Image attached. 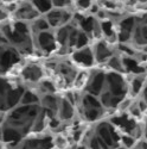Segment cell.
Wrapping results in <instances>:
<instances>
[{
  "instance_id": "20",
  "label": "cell",
  "mask_w": 147,
  "mask_h": 149,
  "mask_svg": "<svg viewBox=\"0 0 147 149\" xmlns=\"http://www.w3.org/2000/svg\"><path fill=\"white\" fill-rule=\"evenodd\" d=\"M54 143L58 149H65L68 147V140L63 135H57V137L55 139Z\"/></svg>"
},
{
  "instance_id": "4",
  "label": "cell",
  "mask_w": 147,
  "mask_h": 149,
  "mask_svg": "<svg viewBox=\"0 0 147 149\" xmlns=\"http://www.w3.org/2000/svg\"><path fill=\"white\" fill-rule=\"evenodd\" d=\"M91 48L94 52V57H95L96 65H102V63L107 65L108 61L115 55L114 48L106 40L95 42L94 47H91Z\"/></svg>"
},
{
  "instance_id": "22",
  "label": "cell",
  "mask_w": 147,
  "mask_h": 149,
  "mask_svg": "<svg viewBox=\"0 0 147 149\" xmlns=\"http://www.w3.org/2000/svg\"><path fill=\"white\" fill-rule=\"evenodd\" d=\"M140 98H142L147 103V85L145 86V88H144V91H142V93H141V97Z\"/></svg>"
},
{
  "instance_id": "14",
  "label": "cell",
  "mask_w": 147,
  "mask_h": 149,
  "mask_svg": "<svg viewBox=\"0 0 147 149\" xmlns=\"http://www.w3.org/2000/svg\"><path fill=\"white\" fill-rule=\"evenodd\" d=\"M31 31L33 35H37L39 32H44V31H49L51 30V26L49 25V23L46 20L45 17H39L38 19H36L34 22L31 23Z\"/></svg>"
},
{
  "instance_id": "8",
  "label": "cell",
  "mask_w": 147,
  "mask_h": 149,
  "mask_svg": "<svg viewBox=\"0 0 147 149\" xmlns=\"http://www.w3.org/2000/svg\"><path fill=\"white\" fill-rule=\"evenodd\" d=\"M16 17L18 20L21 22H34L36 19H38L41 17V15L37 12V10L34 8V6L31 3H21L18 5V8L16 11Z\"/></svg>"
},
{
  "instance_id": "18",
  "label": "cell",
  "mask_w": 147,
  "mask_h": 149,
  "mask_svg": "<svg viewBox=\"0 0 147 149\" xmlns=\"http://www.w3.org/2000/svg\"><path fill=\"white\" fill-rule=\"evenodd\" d=\"M89 42H90V37L89 35H87L85 32L80 30L78 33V38H77V43H76V49L75 50H78V49H83L89 47Z\"/></svg>"
},
{
  "instance_id": "10",
  "label": "cell",
  "mask_w": 147,
  "mask_h": 149,
  "mask_svg": "<svg viewBox=\"0 0 147 149\" xmlns=\"http://www.w3.org/2000/svg\"><path fill=\"white\" fill-rule=\"evenodd\" d=\"M57 117L59 118L60 122H68L75 117V106H74L65 97L60 98Z\"/></svg>"
},
{
  "instance_id": "19",
  "label": "cell",
  "mask_w": 147,
  "mask_h": 149,
  "mask_svg": "<svg viewBox=\"0 0 147 149\" xmlns=\"http://www.w3.org/2000/svg\"><path fill=\"white\" fill-rule=\"evenodd\" d=\"M127 112H128L133 118H135V119H137V118H140L141 115H142L141 110H140V107H139L138 102H133V104L131 105V107L128 109Z\"/></svg>"
},
{
  "instance_id": "17",
  "label": "cell",
  "mask_w": 147,
  "mask_h": 149,
  "mask_svg": "<svg viewBox=\"0 0 147 149\" xmlns=\"http://www.w3.org/2000/svg\"><path fill=\"white\" fill-rule=\"evenodd\" d=\"M138 141L129 135H126V134H121V146L124 149H134L137 146Z\"/></svg>"
},
{
  "instance_id": "5",
  "label": "cell",
  "mask_w": 147,
  "mask_h": 149,
  "mask_svg": "<svg viewBox=\"0 0 147 149\" xmlns=\"http://www.w3.org/2000/svg\"><path fill=\"white\" fill-rule=\"evenodd\" d=\"M106 86V72L102 69H96L90 73V79L85 88V93L99 98Z\"/></svg>"
},
{
  "instance_id": "13",
  "label": "cell",
  "mask_w": 147,
  "mask_h": 149,
  "mask_svg": "<svg viewBox=\"0 0 147 149\" xmlns=\"http://www.w3.org/2000/svg\"><path fill=\"white\" fill-rule=\"evenodd\" d=\"M107 66L112 69V72L120 73V74L126 73V69H125V66H124V60H122V55L115 54L112 58L108 61Z\"/></svg>"
},
{
  "instance_id": "21",
  "label": "cell",
  "mask_w": 147,
  "mask_h": 149,
  "mask_svg": "<svg viewBox=\"0 0 147 149\" xmlns=\"http://www.w3.org/2000/svg\"><path fill=\"white\" fill-rule=\"evenodd\" d=\"M134 149H147V140H145V139H144V140H142V139L139 140Z\"/></svg>"
},
{
  "instance_id": "16",
  "label": "cell",
  "mask_w": 147,
  "mask_h": 149,
  "mask_svg": "<svg viewBox=\"0 0 147 149\" xmlns=\"http://www.w3.org/2000/svg\"><path fill=\"white\" fill-rule=\"evenodd\" d=\"M21 105H39L41 104V97L38 93H34L32 91H25L21 98Z\"/></svg>"
},
{
  "instance_id": "6",
  "label": "cell",
  "mask_w": 147,
  "mask_h": 149,
  "mask_svg": "<svg viewBox=\"0 0 147 149\" xmlns=\"http://www.w3.org/2000/svg\"><path fill=\"white\" fill-rule=\"evenodd\" d=\"M71 61L76 67H83V68H91L96 65L94 52L91 47H87L78 50H74L71 53Z\"/></svg>"
},
{
  "instance_id": "9",
  "label": "cell",
  "mask_w": 147,
  "mask_h": 149,
  "mask_svg": "<svg viewBox=\"0 0 147 149\" xmlns=\"http://www.w3.org/2000/svg\"><path fill=\"white\" fill-rule=\"evenodd\" d=\"M147 85V73L141 74V75H134L131 81L128 82V94L131 98H137L141 97V93Z\"/></svg>"
},
{
  "instance_id": "2",
  "label": "cell",
  "mask_w": 147,
  "mask_h": 149,
  "mask_svg": "<svg viewBox=\"0 0 147 149\" xmlns=\"http://www.w3.org/2000/svg\"><path fill=\"white\" fill-rule=\"evenodd\" d=\"M33 36H34V38H33L34 48L38 49L43 54H52V53L58 52L59 45L56 41L55 31L49 30V31L39 32Z\"/></svg>"
},
{
  "instance_id": "3",
  "label": "cell",
  "mask_w": 147,
  "mask_h": 149,
  "mask_svg": "<svg viewBox=\"0 0 147 149\" xmlns=\"http://www.w3.org/2000/svg\"><path fill=\"white\" fill-rule=\"evenodd\" d=\"M20 61V53L13 45H0V73H6Z\"/></svg>"
},
{
  "instance_id": "7",
  "label": "cell",
  "mask_w": 147,
  "mask_h": 149,
  "mask_svg": "<svg viewBox=\"0 0 147 149\" xmlns=\"http://www.w3.org/2000/svg\"><path fill=\"white\" fill-rule=\"evenodd\" d=\"M20 77L21 79L29 82V84H39L43 80L44 77V70L41 66L36 63H30L25 67H23L20 70Z\"/></svg>"
},
{
  "instance_id": "11",
  "label": "cell",
  "mask_w": 147,
  "mask_h": 149,
  "mask_svg": "<svg viewBox=\"0 0 147 149\" xmlns=\"http://www.w3.org/2000/svg\"><path fill=\"white\" fill-rule=\"evenodd\" d=\"M59 103H60V98L57 97L56 94H45L41 97V106L46 110H51L56 113L58 112Z\"/></svg>"
},
{
  "instance_id": "1",
  "label": "cell",
  "mask_w": 147,
  "mask_h": 149,
  "mask_svg": "<svg viewBox=\"0 0 147 149\" xmlns=\"http://www.w3.org/2000/svg\"><path fill=\"white\" fill-rule=\"evenodd\" d=\"M104 90L109 91L115 97L125 99L128 97V82L124 77V74L109 72V73H106Z\"/></svg>"
},
{
  "instance_id": "12",
  "label": "cell",
  "mask_w": 147,
  "mask_h": 149,
  "mask_svg": "<svg viewBox=\"0 0 147 149\" xmlns=\"http://www.w3.org/2000/svg\"><path fill=\"white\" fill-rule=\"evenodd\" d=\"M106 112L104 109H84L82 110V116L87 122H95L103 117Z\"/></svg>"
},
{
  "instance_id": "15",
  "label": "cell",
  "mask_w": 147,
  "mask_h": 149,
  "mask_svg": "<svg viewBox=\"0 0 147 149\" xmlns=\"http://www.w3.org/2000/svg\"><path fill=\"white\" fill-rule=\"evenodd\" d=\"M32 5L37 10V12H38L39 15H42L43 17H45L49 12L54 10L52 1H47V0H38V1H32Z\"/></svg>"
}]
</instances>
